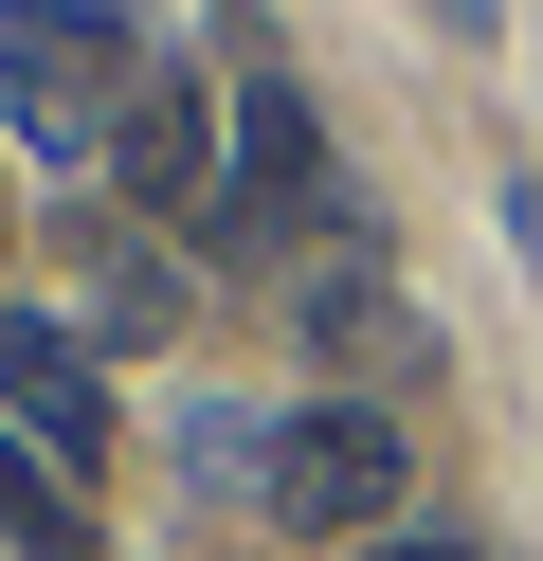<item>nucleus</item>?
<instances>
[{
	"label": "nucleus",
	"instance_id": "5",
	"mask_svg": "<svg viewBox=\"0 0 543 561\" xmlns=\"http://www.w3.org/2000/svg\"><path fill=\"white\" fill-rule=\"evenodd\" d=\"M290 182H326L308 91H290V73H253V91H236V199H217V218H290Z\"/></svg>",
	"mask_w": 543,
	"mask_h": 561
},
{
	"label": "nucleus",
	"instance_id": "2",
	"mask_svg": "<svg viewBox=\"0 0 543 561\" xmlns=\"http://www.w3.org/2000/svg\"><path fill=\"white\" fill-rule=\"evenodd\" d=\"M127 91H145V55H127V37H72V19L0 0V110H19V146H36V163H109Z\"/></svg>",
	"mask_w": 543,
	"mask_h": 561
},
{
	"label": "nucleus",
	"instance_id": "6",
	"mask_svg": "<svg viewBox=\"0 0 543 561\" xmlns=\"http://www.w3.org/2000/svg\"><path fill=\"white\" fill-rule=\"evenodd\" d=\"M0 543H19V561H91V489L36 471L19 435H0Z\"/></svg>",
	"mask_w": 543,
	"mask_h": 561
},
{
	"label": "nucleus",
	"instance_id": "1",
	"mask_svg": "<svg viewBox=\"0 0 543 561\" xmlns=\"http://www.w3.org/2000/svg\"><path fill=\"white\" fill-rule=\"evenodd\" d=\"M398 416H362V399H308V416H272V453H253V507L290 525V543H381L398 525Z\"/></svg>",
	"mask_w": 543,
	"mask_h": 561
},
{
	"label": "nucleus",
	"instance_id": "4",
	"mask_svg": "<svg viewBox=\"0 0 543 561\" xmlns=\"http://www.w3.org/2000/svg\"><path fill=\"white\" fill-rule=\"evenodd\" d=\"M109 182H127L145 218H217V110H200L181 73H145L127 127H109Z\"/></svg>",
	"mask_w": 543,
	"mask_h": 561
},
{
	"label": "nucleus",
	"instance_id": "3",
	"mask_svg": "<svg viewBox=\"0 0 543 561\" xmlns=\"http://www.w3.org/2000/svg\"><path fill=\"white\" fill-rule=\"evenodd\" d=\"M0 435H19L36 471H72V489L109 471V363L72 327H36V308H0Z\"/></svg>",
	"mask_w": 543,
	"mask_h": 561
},
{
	"label": "nucleus",
	"instance_id": "7",
	"mask_svg": "<svg viewBox=\"0 0 543 561\" xmlns=\"http://www.w3.org/2000/svg\"><path fill=\"white\" fill-rule=\"evenodd\" d=\"M36 19H72V37H127V55H145V19H163V0H36Z\"/></svg>",
	"mask_w": 543,
	"mask_h": 561
}]
</instances>
